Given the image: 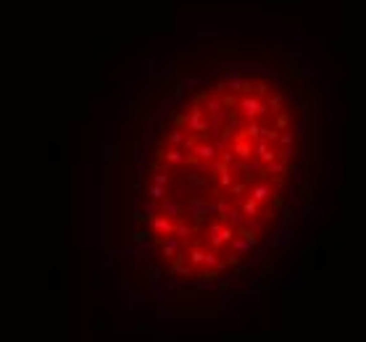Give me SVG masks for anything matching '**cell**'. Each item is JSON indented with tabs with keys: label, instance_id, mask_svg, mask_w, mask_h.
Returning <instances> with one entry per match:
<instances>
[{
	"label": "cell",
	"instance_id": "12",
	"mask_svg": "<svg viewBox=\"0 0 366 342\" xmlns=\"http://www.w3.org/2000/svg\"><path fill=\"white\" fill-rule=\"evenodd\" d=\"M253 158L261 163L274 161V143H264V140H256L253 143Z\"/></svg>",
	"mask_w": 366,
	"mask_h": 342
},
{
	"label": "cell",
	"instance_id": "4",
	"mask_svg": "<svg viewBox=\"0 0 366 342\" xmlns=\"http://www.w3.org/2000/svg\"><path fill=\"white\" fill-rule=\"evenodd\" d=\"M235 237V229L230 227V224H224V221H211V227H208V245H211V250H222V247H227L232 242Z\"/></svg>",
	"mask_w": 366,
	"mask_h": 342
},
{
	"label": "cell",
	"instance_id": "17",
	"mask_svg": "<svg viewBox=\"0 0 366 342\" xmlns=\"http://www.w3.org/2000/svg\"><path fill=\"white\" fill-rule=\"evenodd\" d=\"M216 277H219V274H213V271H205V274H198V277H195V282H192V285H195L198 292H211Z\"/></svg>",
	"mask_w": 366,
	"mask_h": 342
},
{
	"label": "cell",
	"instance_id": "13",
	"mask_svg": "<svg viewBox=\"0 0 366 342\" xmlns=\"http://www.w3.org/2000/svg\"><path fill=\"white\" fill-rule=\"evenodd\" d=\"M171 234H174V237H179L182 242H187L190 237H195V224L179 219V221H174V229H171Z\"/></svg>",
	"mask_w": 366,
	"mask_h": 342
},
{
	"label": "cell",
	"instance_id": "16",
	"mask_svg": "<svg viewBox=\"0 0 366 342\" xmlns=\"http://www.w3.org/2000/svg\"><path fill=\"white\" fill-rule=\"evenodd\" d=\"M111 200H108V187H103V240L108 242V234H111Z\"/></svg>",
	"mask_w": 366,
	"mask_h": 342
},
{
	"label": "cell",
	"instance_id": "3",
	"mask_svg": "<svg viewBox=\"0 0 366 342\" xmlns=\"http://www.w3.org/2000/svg\"><path fill=\"white\" fill-rule=\"evenodd\" d=\"M256 245H258V234H253V232H248V229L243 227V229H237V232H235V237H232V242L227 245V247H230V250H232V255H235L237 261H240V258H243L245 253H250V250H256Z\"/></svg>",
	"mask_w": 366,
	"mask_h": 342
},
{
	"label": "cell",
	"instance_id": "30",
	"mask_svg": "<svg viewBox=\"0 0 366 342\" xmlns=\"http://www.w3.org/2000/svg\"><path fill=\"white\" fill-rule=\"evenodd\" d=\"M292 171H295V182H298V184L303 187V184H306V166H301V163H295Z\"/></svg>",
	"mask_w": 366,
	"mask_h": 342
},
{
	"label": "cell",
	"instance_id": "26",
	"mask_svg": "<svg viewBox=\"0 0 366 342\" xmlns=\"http://www.w3.org/2000/svg\"><path fill=\"white\" fill-rule=\"evenodd\" d=\"M145 195L151 197L153 203H161V200L166 197V190H164V187H158V184H148L145 187Z\"/></svg>",
	"mask_w": 366,
	"mask_h": 342
},
{
	"label": "cell",
	"instance_id": "28",
	"mask_svg": "<svg viewBox=\"0 0 366 342\" xmlns=\"http://www.w3.org/2000/svg\"><path fill=\"white\" fill-rule=\"evenodd\" d=\"M153 169H156V171H161V174H174V171H177V166H171V163L164 161V158H158V161L153 163Z\"/></svg>",
	"mask_w": 366,
	"mask_h": 342
},
{
	"label": "cell",
	"instance_id": "20",
	"mask_svg": "<svg viewBox=\"0 0 366 342\" xmlns=\"http://www.w3.org/2000/svg\"><path fill=\"white\" fill-rule=\"evenodd\" d=\"M224 224H230V227L237 232V229H243V227H245V216L240 214V208H230V214H227Z\"/></svg>",
	"mask_w": 366,
	"mask_h": 342
},
{
	"label": "cell",
	"instance_id": "31",
	"mask_svg": "<svg viewBox=\"0 0 366 342\" xmlns=\"http://www.w3.org/2000/svg\"><path fill=\"white\" fill-rule=\"evenodd\" d=\"M198 34H200V37H205V34H219V27H216V24H203L198 29Z\"/></svg>",
	"mask_w": 366,
	"mask_h": 342
},
{
	"label": "cell",
	"instance_id": "7",
	"mask_svg": "<svg viewBox=\"0 0 366 342\" xmlns=\"http://www.w3.org/2000/svg\"><path fill=\"white\" fill-rule=\"evenodd\" d=\"M158 250H161V255L166 258L169 263H171L177 255L185 253V242H182L179 237H174V234H169V237H164L161 242H158Z\"/></svg>",
	"mask_w": 366,
	"mask_h": 342
},
{
	"label": "cell",
	"instance_id": "27",
	"mask_svg": "<svg viewBox=\"0 0 366 342\" xmlns=\"http://www.w3.org/2000/svg\"><path fill=\"white\" fill-rule=\"evenodd\" d=\"M264 224H266V219L253 216V219H245V229L253 232V234H261V232H264Z\"/></svg>",
	"mask_w": 366,
	"mask_h": 342
},
{
	"label": "cell",
	"instance_id": "2",
	"mask_svg": "<svg viewBox=\"0 0 366 342\" xmlns=\"http://www.w3.org/2000/svg\"><path fill=\"white\" fill-rule=\"evenodd\" d=\"M235 113L243 116L245 121H261L264 116H269L264 100L256 98V95H243V98H240L237 105H235Z\"/></svg>",
	"mask_w": 366,
	"mask_h": 342
},
{
	"label": "cell",
	"instance_id": "32",
	"mask_svg": "<svg viewBox=\"0 0 366 342\" xmlns=\"http://www.w3.org/2000/svg\"><path fill=\"white\" fill-rule=\"evenodd\" d=\"M303 74H306V77H322V69H319V66H314V63H306Z\"/></svg>",
	"mask_w": 366,
	"mask_h": 342
},
{
	"label": "cell",
	"instance_id": "10",
	"mask_svg": "<svg viewBox=\"0 0 366 342\" xmlns=\"http://www.w3.org/2000/svg\"><path fill=\"white\" fill-rule=\"evenodd\" d=\"M158 214L166 216L169 221H179L182 219V203H177V200H171V197H164L161 203H158Z\"/></svg>",
	"mask_w": 366,
	"mask_h": 342
},
{
	"label": "cell",
	"instance_id": "15",
	"mask_svg": "<svg viewBox=\"0 0 366 342\" xmlns=\"http://www.w3.org/2000/svg\"><path fill=\"white\" fill-rule=\"evenodd\" d=\"M284 174H287V166L279 163L277 158L269 161V163H264V171H261V176H266V179H282Z\"/></svg>",
	"mask_w": 366,
	"mask_h": 342
},
{
	"label": "cell",
	"instance_id": "11",
	"mask_svg": "<svg viewBox=\"0 0 366 342\" xmlns=\"http://www.w3.org/2000/svg\"><path fill=\"white\" fill-rule=\"evenodd\" d=\"M287 245H292V224H279V229H277V234L271 237V247H287Z\"/></svg>",
	"mask_w": 366,
	"mask_h": 342
},
{
	"label": "cell",
	"instance_id": "22",
	"mask_svg": "<svg viewBox=\"0 0 366 342\" xmlns=\"http://www.w3.org/2000/svg\"><path fill=\"white\" fill-rule=\"evenodd\" d=\"M211 143H213L216 153H227V150H232V143H235V137H230L227 132H222L219 137H213Z\"/></svg>",
	"mask_w": 366,
	"mask_h": 342
},
{
	"label": "cell",
	"instance_id": "14",
	"mask_svg": "<svg viewBox=\"0 0 366 342\" xmlns=\"http://www.w3.org/2000/svg\"><path fill=\"white\" fill-rule=\"evenodd\" d=\"M232 153H235V158H237V161H248V158H253V143H248V140L237 137L235 143H232Z\"/></svg>",
	"mask_w": 366,
	"mask_h": 342
},
{
	"label": "cell",
	"instance_id": "24",
	"mask_svg": "<svg viewBox=\"0 0 366 342\" xmlns=\"http://www.w3.org/2000/svg\"><path fill=\"white\" fill-rule=\"evenodd\" d=\"M240 214H243L245 219L258 216V214H261V211H258V203H253L250 197H243V203H240Z\"/></svg>",
	"mask_w": 366,
	"mask_h": 342
},
{
	"label": "cell",
	"instance_id": "21",
	"mask_svg": "<svg viewBox=\"0 0 366 342\" xmlns=\"http://www.w3.org/2000/svg\"><path fill=\"white\" fill-rule=\"evenodd\" d=\"M282 103H284V95L282 92H274V95H269V100L264 105H266V111L271 116H277V113H282Z\"/></svg>",
	"mask_w": 366,
	"mask_h": 342
},
{
	"label": "cell",
	"instance_id": "18",
	"mask_svg": "<svg viewBox=\"0 0 366 342\" xmlns=\"http://www.w3.org/2000/svg\"><path fill=\"white\" fill-rule=\"evenodd\" d=\"M274 158L284 166H290L292 158H295V145H279V150H274Z\"/></svg>",
	"mask_w": 366,
	"mask_h": 342
},
{
	"label": "cell",
	"instance_id": "19",
	"mask_svg": "<svg viewBox=\"0 0 366 342\" xmlns=\"http://www.w3.org/2000/svg\"><path fill=\"white\" fill-rule=\"evenodd\" d=\"M248 190H250V182L248 179H235L230 184V190H227V195H235V197H248Z\"/></svg>",
	"mask_w": 366,
	"mask_h": 342
},
{
	"label": "cell",
	"instance_id": "5",
	"mask_svg": "<svg viewBox=\"0 0 366 342\" xmlns=\"http://www.w3.org/2000/svg\"><path fill=\"white\" fill-rule=\"evenodd\" d=\"M198 137H192V134H187V129H182V126H177V129H171V132H166L164 137H161V148L164 145H169V148H179V150H190L192 148V143H195Z\"/></svg>",
	"mask_w": 366,
	"mask_h": 342
},
{
	"label": "cell",
	"instance_id": "1",
	"mask_svg": "<svg viewBox=\"0 0 366 342\" xmlns=\"http://www.w3.org/2000/svg\"><path fill=\"white\" fill-rule=\"evenodd\" d=\"M93 242V166H82V245Z\"/></svg>",
	"mask_w": 366,
	"mask_h": 342
},
{
	"label": "cell",
	"instance_id": "9",
	"mask_svg": "<svg viewBox=\"0 0 366 342\" xmlns=\"http://www.w3.org/2000/svg\"><path fill=\"white\" fill-rule=\"evenodd\" d=\"M248 197L253 200V203H266V200L271 197H277V190L269 184V182H258V184H250V190H248Z\"/></svg>",
	"mask_w": 366,
	"mask_h": 342
},
{
	"label": "cell",
	"instance_id": "25",
	"mask_svg": "<svg viewBox=\"0 0 366 342\" xmlns=\"http://www.w3.org/2000/svg\"><path fill=\"white\" fill-rule=\"evenodd\" d=\"M298 137H301V129H295V132H292V129H284V132L277 134V143L279 145H295V140H298Z\"/></svg>",
	"mask_w": 366,
	"mask_h": 342
},
{
	"label": "cell",
	"instance_id": "23",
	"mask_svg": "<svg viewBox=\"0 0 366 342\" xmlns=\"http://www.w3.org/2000/svg\"><path fill=\"white\" fill-rule=\"evenodd\" d=\"M132 158H134V169H137V171H142V169H145V163H148V156H145V148H142L140 140L134 143V153H132Z\"/></svg>",
	"mask_w": 366,
	"mask_h": 342
},
{
	"label": "cell",
	"instance_id": "6",
	"mask_svg": "<svg viewBox=\"0 0 366 342\" xmlns=\"http://www.w3.org/2000/svg\"><path fill=\"white\" fill-rule=\"evenodd\" d=\"M190 156L195 158V161H203V163H213V161H219V153H216L213 143H211V140H200V137L195 140V143H192Z\"/></svg>",
	"mask_w": 366,
	"mask_h": 342
},
{
	"label": "cell",
	"instance_id": "8",
	"mask_svg": "<svg viewBox=\"0 0 366 342\" xmlns=\"http://www.w3.org/2000/svg\"><path fill=\"white\" fill-rule=\"evenodd\" d=\"M148 227H151V229H148V232H151L153 234V237L158 240V242H161L164 237H169V234H171V229H174V221H169L166 216H161V214H156L151 221H148Z\"/></svg>",
	"mask_w": 366,
	"mask_h": 342
},
{
	"label": "cell",
	"instance_id": "29",
	"mask_svg": "<svg viewBox=\"0 0 366 342\" xmlns=\"http://www.w3.org/2000/svg\"><path fill=\"white\" fill-rule=\"evenodd\" d=\"M153 184H158V187H166L171 184V174H161V171H156V176H153Z\"/></svg>",
	"mask_w": 366,
	"mask_h": 342
}]
</instances>
